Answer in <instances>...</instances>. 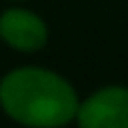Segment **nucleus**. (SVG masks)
I'll list each match as a JSON object with an SVG mask.
<instances>
[{"label": "nucleus", "instance_id": "nucleus-1", "mask_svg": "<svg viewBox=\"0 0 128 128\" xmlns=\"http://www.w3.org/2000/svg\"><path fill=\"white\" fill-rule=\"evenodd\" d=\"M79 92L68 77L43 64H19L0 77V111L22 128H66Z\"/></svg>", "mask_w": 128, "mask_h": 128}, {"label": "nucleus", "instance_id": "nucleus-3", "mask_svg": "<svg viewBox=\"0 0 128 128\" xmlns=\"http://www.w3.org/2000/svg\"><path fill=\"white\" fill-rule=\"evenodd\" d=\"M0 41L15 54L34 56L49 43V24L24 2H11L0 11Z\"/></svg>", "mask_w": 128, "mask_h": 128}, {"label": "nucleus", "instance_id": "nucleus-4", "mask_svg": "<svg viewBox=\"0 0 128 128\" xmlns=\"http://www.w3.org/2000/svg\"><path fill=\"white\" fill-rule=\"evenodd\" d=\"M9 2H26V0H9Z\"/></svg>", "mask_w": 128, "mask_h": 128}, {"label": "nucleus", "instance_id": "nucleus-2", "mask_svg": "<svg viewBox=\"0 0 128 128\" xmlns=\"http://www.w3.org/2000/svg\"><path fill=\"white\" fill-rule=\"evenodd\" d=\"M73 124L77 128H128V86L102 83L81 96Z\"/></svg>", "mask_w": 128, "mask_h": 128}]
</instances>
